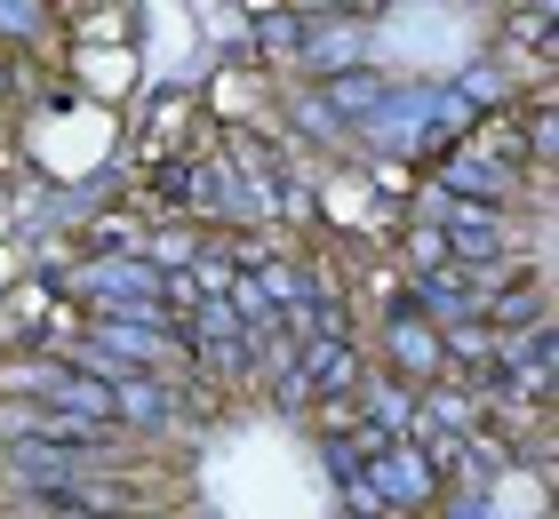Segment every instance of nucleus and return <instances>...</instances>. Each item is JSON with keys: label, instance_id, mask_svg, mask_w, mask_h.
Wrapping results in <instances>:
<instances>
[{"label": "nucleus", "instance_id": "obj_1", "mask_svg": "<svg viewBox=\"0 0 559 519\" xmlns=\"http://www.w3.org/2000/svg\"><path fill=\"white\" fill-rule=\"evenodd\" d=\"M72 288L96 296V304H120L136 328H160V272L136 264V256H105V264H88Z\"/></svg>", "mask_w": 559, "mask_h": 519}, {"label": "nucleus", "instance_id": "obj_2", "mask_svg": "<svg viewBox=\"0 0 559 519\" xmlns=\"http://www.w3.org/2000/svg\"><path fill=\"white\" fill-rule=\"evenodd\" d=\"M384 344H392V368H400V376H416V384L448 368V359H440V335H431V328L416 320V311H400V320H392V335H384Z\"/></svg>", "mask_w": 559, "mask_h": 519}, {"label": "nucleus", "instance_id": "obj_3", "mask_svg": "<svg viewBox=\"0 0 559 519\" xmlns=\"http://www.w3.org/2000/svg\"><path fill=\"white\" fill-rule=\"evenodd\" d=\"M57 519H88V511H57Z\"/></svg>", "mask_w": 559, "mask_h": 519}, {"label": "nucleus", "instance_id": "obj_4", "mask_svg": "<svg viewBox=\"0 0 559 519\" xmlns=\"http://www.w3.org/2000/svg\"><path fill=\"white\" fill-rule=\"evenodd\" d=\"M0 89H9V72H0Z\"/></svg>", "mask_w": 559, "mask_h": 519}]
</instances>
